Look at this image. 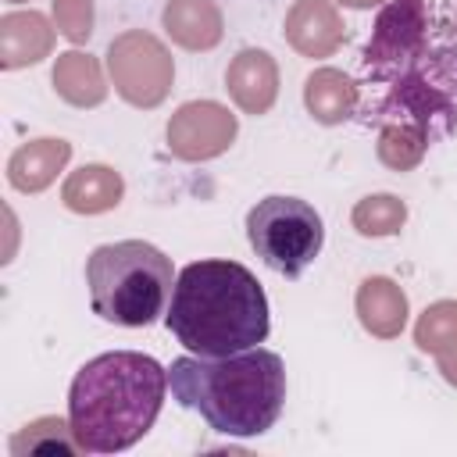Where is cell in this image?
I'll return each instance as SVG.
<instances>
[{"instance_id":"obj_23","label":"cell","mask_w":457,"mask_h":457,"mask_svg":"<svg viewBox=\"0 0 457 457\" xmlns=\"http://www.w3.org/2000/svg\"><path fill=\"white\" fill-rule=\"evenodd\" d=\"M436 368H439V375L457 389V343L446 346L443 353H436Z\"/></svg>"},{"instance_id":"obj_15","label":"cell","mask_w":457,"mask_h":457,"mask_svg":"<svg viewBox=\"0 0 457 457\" xmlns=\"http://www.w3.org/2000/svg\"><path fill=\"white\" fill-rule=\"evenodd\" d=\"M71 161V143L68 139H29L7 157V182L18 193H43Z\"/></svg>"},{"instance_id":"obj_13","label":"cell","mask_w":457,"mask_h":457,"mask_svg":"<svg viewBox=\"0 0 457 457\" xmlns=\"http://www.w3.org/2000/svg\"><path fill=\"white\" fill-rule=\"evenodd\" d=\"M161 25L175 46L193 54L214 50L225 36V14L214 0H168L161 11Z\"/></svg>"},{"instance_id":"obj_22","label":"cell","mask_w":457,"mask_h":457,"mask_svg":"<svg viewBox=\"0 0 457 457\" xmlns=\"http://www.w3.org/2000/svg\"><path fill=\"white\" fill-rule=\"evenodd\" d=\"M93 0H54V25H57V32L68 39V43H75V46H82V43H89V36H93Z\"/></svg>"},{"instance_id":"obj_3","label":"cell","mask_w":457,"mask_h":457,"mask_svg":"<svg viewBox=\"0 0 457 457\" xmlns=\"http://www.w3.org/2000/svg\"><path fill=\"white\" fill-rule=\"evenodd\" d=\"M164 325L189 353H243L261 346L271 332L268 296L257 275L239 261H193L175 278Z\"/></svg>"},{"instance_id":"obj_8","label":"cell","mask_w":457,"mask_h":457,"mask_svg":"<svg viewBox=\"0 0 457 457\" xmlns=\"http://www.w3.org/2000/svg\"><path fill=\"white\" fill-rule=\"evenodd\" d=\"M239 136V118L218 104V100H189L182 104L164 129L168 139V154L189 164L200 161H214L221 157Z\"/></svg>"},{"instance_id":"obj_24","label":"cell","mask_w":457,"mask_h":457,"mask_svg":"<svg viewBox=\"0 0 457 457\" xmlns=\"http://www.w3.org/2000/svg\"><path fill=\"white\" fill-rule=\"evenodd\" d=\"M336 4H343V7H353V11H368V7H382L386 0H336Z\"/></svg>"},{"instance_id":"obj_11","label":"cell","mask_w":457,"mask_h":457,"mask_svg":"<svg viewBox=\"0 0 457 457\" xmlns=\"http://www.w3.org/2000/svg\"><path fill=\"white\" fill-rule=\"evenodd\" d=\"M54 32L57 25L43 11H7L0 18V68H29L54 54Z\"/></svg>"},{"instance_id":"obj_16","label":"cell","mask_w":457,"mask_h":457,"mask_svg":"<svg viewBox=\"0 0 457 457\" xmlns=\"http://www.w3.org/2000/svg\"><path fill=\"white\" fill-rule=\"evenodd\" d=\"M125 196V179L111 164H82L61 186V204L75 214H104L114 211Z\"/></svg>"},{"instance_id":"obj_10","label":"cell","mask_w":457,"mask_h":457,"mask_svg":"<svg viewBox=\"0 0 457 457\" xmlns=\"http://www.w3.org/2000/svg\"><path fill=\"white\" fill-rule=\"evenodd\" d=\"M282 32L300 57H332L346 39L343 14L332 0H293Z\"/></svg>"},{"instance_id":"obj_17","label":"cell","mask_w":457,"mask_h":457,"mask_svg":"<svg viewBox=\"0 0 457 457\" xmlns=\"http://www.w3.org/2000/svg\"><path fill=\"white\" fill-rule=\"evenodd\" d=\"M50 82H54L57 96L71 107H100L107 100L104 68L93 54H82V50L57 54V61L50 68Z\"/></svg>"},{"instance_id":"obj_14","label":"cell","mask_w":457,"mask_h":457,"mask_svg":"<svg viewBox=\"0 0 457 457\" xmlns=\"http://www.w3.org/2000/svg\"><path fill=\"white\" fill-rule=\"evenodd\" d=\"M303 107L318 125H343L361 111V86L339 68H314L303 79Z\"/></svg>"},{"instance_id":"obj_2","label":"cell","mask_w":457,"mask_h":457,"mask_svg":"<svg viewBox=\"0 0 457 457\" xmlns=\"http://www.w3.org/2000/svg\"><path fill=\"white\" fill-rule=\"evenodd\" d=\"M168 368L139 350H111L86 361L68 389V421L82 453H121L157 421Z\"/></svg>"},{"instance_id":"obj_25","label":"cell","mask_w":457,"mask_h":457,"mask_svg":"<svg viewBox=\"0 0 457 457\" xmlns=\"http://www.w3.org/2000/svg\"><path fill=\"white\" fill-rule=\"evenodd\" d=\"M11 4H25V0H11Z\"/></svg>"},{"instance_id":"obj_20","label":"cell","mask_w":457,"mask_h":457,"mask_svg":"<svg viewBox=\"0 0 457 457\" xmlns=\"http://www.w3.org/2000/svg\"><path fill=\"white\" fill-rule=\"evenodd\" d=\"M428 146H432V139L414 125H382L378 143H375V157L389 171H411V168L421 164Z\"/></svg>"},{"instance_id":"obj_12","label":"cell","mask_w":457,"mask_h":457,"mask_svg":"<svg viewBox=\"0 0 457 457\" xmlns=\"http://www.w3.org/2000/svg\"><path fill=\"white\" fill-rule=\"evenodd\" d=\"M353 311H357V321L364 325L368 336L375 339H396L407 325V314H411V303H407V293L400 282H393L389 275H371L357 286V296H353Z\"/></svg>"},{"instance_id":"obj_4","label":"cell","mask_w":457,"mask_h":457,"mask_svg":"<svg viewBox=\"0 0 457 457\" xmlns=\"http://www.w3.org/2000/svg\"><path fill=\"white\" fill-rule=\"evenodd\" d=\"M171 396L221 436L268 432L286 403V364L275 350L250 346L228 357H179L168 368Z\"/></svg>"},{"instance_id":"obj_21","label":"cell","mask_w":457,"mask_h":457,"mask_svg":"<svg viewBox=\"0 0 457 457\" xmlns=\"http://www.w3.org/2000/svg\"><path fill=\"white\" fill-rule=\"evenodd\" d=\"M414 343L421 353H443L457 343V300H436L428 303L414 321Z\"/></svg>"},{"instance_id":"obj_6","label":"cell","mask_w":457,"mask_h":457,"mask_svg":"<svg viewBox=\"0 0 457 457\" xmlns=\"http://www.w3.org/2000/svg\"><path fill=\"white\" fill-rule=\"evenodd\" d=\"M246 239L271 271L300 278L321 253L325 221L300 196H264L246 211Z\"/></svg>"},{"instance_id":"obj_1","label":"cell","mask_w":457,"mask_h":457,"mask_svg":"<svg viewBox=\"0 0 457 457\" xmlns=\"http://www.w3.org/2000/svg\"><path fill=\"white\" fill-rule=\"evenodd\" d=\"M364 125H414L432 143L457 129V18L428 0H386L361 54Z\"/></svg>"},{"instance_id":"obj_5","label":"cell","mask_w":457,"mask_h":457,"mask_svg":"<svg viewBox=\"0 0 457 457\" xmlns=\"http://www.w3.org/2000/svg\"><path fill=\"white\" fill-rule=\"evenodd\" d=\"M175 278L171 257L146 239L104 243L86 257L93 314L125 328H146L164 318Z\"/></svg>"},{"instance_id":"obj_7","label":"cell","mask_w":457,"mask_h":457,"mask_svg":"<svg viewBox=\"0 0 457 457\" xmlns=\"http://www.w3.org/2000/svg\"><path fill=\"white\" fill-rule=\"evenodd\" d=\"M107 75H111L114 93L125 104L150 111L168 100L175 86V61L154 32L129 29L114 36L107 46Z\"/></svg>"},{"instance_id":"obj_19","label":"cell","mask_w":457,"mask_h":457,"mask_svg":"<svg viewBox=\"0 0 457 457\" xmlns=\"http://www.w3.org/2000/svg\"><path fill=\"white\" fill-rule=\"evenodd\" d=\"M407 221V204L393 193H371L364 200L353 204L350 211V225L364 236V239H386L396 236Z\"/></svg>"},{"instance_id":"obj_9","label":"cell","mask_w":457,"mask_h":457,"mask_svg":"<svg viewBox=\"0 0 457 457\" xmlns=\"http://www.w3.org/2000/svg\"><path fill=\"white\" fill-rule=\"evenodd\" d=\"M225 89L243 114H268L278 100V64L261 46H243L225 68Z\"/></svg>"},{"instance_id":"obj_18","label":"cell","mask_w":457,"mask_h":457,"mask_svg":"<svg viewBox=\"0 0 457 457\" xmlns=\"http://www.w3.org/2000/svg\"><path fill=\"white\" fill-rule=\"evenodd\" d=\"M7 453L11 457H75V453H82V446H79L68 418L46 414V418L21 425L7 439Z\"/></svg>"}]
</instances>
